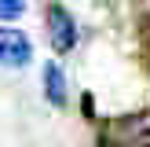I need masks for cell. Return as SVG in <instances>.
<instances>
[{
  "instance_id": "277c9868",
  "label": "cell",
  "mask_w": 150,
  "mask_h": 147,
  "mask_svg": "<svg viewBox=\"0 0 150 147\" xmlns=\"http://www.w3.org/2000/svg\"><path fill=\"white\" fill-rule=\"evenodd\" d=\"M44 96H48L55 107L66 103V77H62V70H59V63L44 66Z\"/></svg>"
},
{
  "instance_id": "5b68a950",
  "label": "cell",
  "mask_w": 150,
  "mask_h": 147,
  "mask_svg": "<svg viewBox=\"0 0 150 147\" xmlns=\"http://www.w3.org/2000/svg\"><path fill=\"white\" fill-rule=\"evenodd\" d=\"M22 11H26V0H0V19H4V22L18 19Z\"/></svg>"
},
{
  "instance_id": "7a4b0ae2",
  "label": "cell",
  "mask_w": 150,
  "mask_h": 147,
  "mask_svg": "<svg viewBox=\"0 0 150 147\" xmlns=\"http://www.w3.org/2000/svg\"><path fill=\"white\" fill-rule=\"evenodd\" d=\"M44 26H48V41L55 51H70L77 44V22L66 11L62 4H48V15H44Z\"/></svg>"
},
{
  "instance_id": "6da1fadb",
  "label": "cell",
  "mask_w": 150,
  "mask_h": 147,
  "mask_svg": "<svg viewBox=\"0 0 150 147\" xmlns=\"http://www.w3.org/2000/svg\"><path fill=\"white\" fill-rule=\"evenodd\" d=\"M99 147H150V110L103 121Z\"/></svg>"
},
{
  "instance_id": "3957f363",
  "label": "cell",
  "mask_w": 150,
  "mask_h": 147,
  "mask_svg": "<svg viewBox=\"0 0 150 147\" xmlns=\"http://www.w3.org/2000/svg\"><path fill=\"white\" fill-rule=\"evenodd\" d=\"M33 48H29V37L22 29L0 26V66H26Z\"/></svg>"
}]
</instances>
